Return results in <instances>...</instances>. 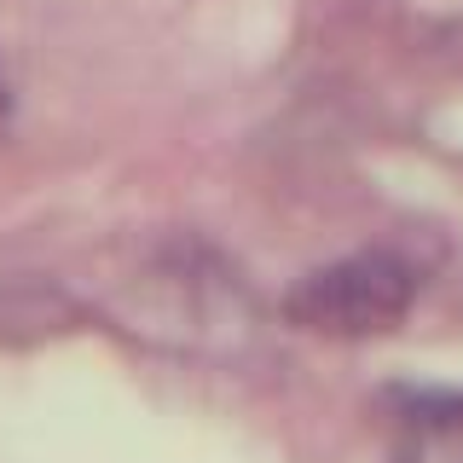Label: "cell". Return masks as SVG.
<instances>
[{"label": "cell", "instance_id": "obj_1", "mask_svg": "<svg viewBox=\"0 0 463 463\" xmlns=\"http://www.w3.org/2000/svg\"><path fill=\"white\" fill-rule=\"evenodd\" d=\"M417 267L394 250H359L330 267H313L307 279L284 296V318L307 336L330 342H365L394 330L405 313L417 307Z\"/></svg>", "mask_w": 463, "mask_h": 463}, {"label": "cell", "instance_id": "obj_2", "mask_svg": "<svg viewBox=\"0 0 463 463\" xmlns=\"http://www.w3.org/2000/svg\"><path fill=\"white\" fill-rule=\"evenodd\" d=\"M6 116H12V93H6V81H0V128H6Z\"/></svg>", "mask_w": 463, "mask_h": 463}]
</instances>
